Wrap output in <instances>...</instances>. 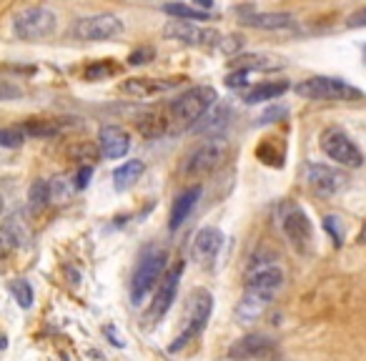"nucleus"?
<instances>
[{
    "label": "nucleus",
    "mask_w": 366,
    "mask_h": 361,
    "mask_svg": "<svg viewBox=\"0 0 366 361\" xmlns=\"http://www.w3.org/2000/svg\"><path fill=\"white\" fill-rule=\"evenodd\" d=\"M286 274L279 264L266 261V264H251L249 274H246V286L244 296L239 301V321L241 324H251L259 316L266 314L274 299L279 296V291L284 289Z\"/></svg>",
    "instance_id": "obj_1"
},
{
    "label": "nucleus",
    "mask_w": 366,
    "mask_h": 361,
    "mask_svg": "<svg viewBox=\"0 0 366 361\" xmlns=\"http://www.w3.org/2000/svg\"><path fill=\"white\" fill-rule=\"evenodd\" d=\"M126 33V26L118 16L113 13H98V16H86L78 18L71 26L68 36L73 41H83V43H106V41H116Z\"/></svg>",
    "instance_id": "obj_2"
},
{
    "label": "nucleus",
    "mask_w": 366,
    "mask_h": 361,
    "mask_svg": "<svg viewBox=\"0 0 366 361\" xmlns=\"http://www.w3.org/2000/svg\"><path fill=\"white\" fill-rule=\"evenodd\" d=\"M219 103V93L211 86H194L183 91L176 101L171 103V116L178 123H196Z\"/></svg>",
    "instance_id": "obj_3"
},
{
    "label": "nucleus",
    "mask_w": 366,
    "mask_h": 361,
    "mask_svg": "<svg viewBox=\"0 0 366 361\" xmlns=\"http://www.w3.org/2000/svg\"><path fill=\"white\" fill-rule=\"evenodd\" d=\"M296 93L309 101H361L364 93L351 83L331 76H314L306 78L296 86Z\"/></svg>",
    "instance_id": "obj_4"
},
{
    "label": "nucleus",
    "mask_w": 366,
    "mask_h": 361,
    "mask_svg": "<svg viewBox=\"0 0 366 361\" xmlns=\"http://www.w3.org/2000/svg\"><path fill=\"white\" fill-rule=\"evenodd\" d=\"M226 156H229V141L224 136H214L189 153V158L183 161V173L191 178L209 176L226 161Z\"/></svg>",
    "instance_id": "obj_5"
},
{
    "label": "nucleus",
    "mask_w": 366,
    "mask_h": 361,
    "mask_svg": "<svg viewBox=\"0 0 366 361\" xmlns=\"http://www.w3.org/2000/svg\"><path fill=\"white\" fill-rule=\"evenodd\" d=\"M279 229L286 236L291 246H294L299 254H306L311 249V241H314V226L311 219L299 204H291L286 201L279 211Z\"/></svg>",
    "instance_id": "obj_6"
},
{
    "label": "nucleus",
    "mask_w": 366,
    "mask_h": 361,
    "mask_svg": "<svg viewBox=\"0 0 366 361\" xmlns=\"http://www.w3.org/2000/svg\"><path fill=\"white\" fill-rule=\"evenodd\" d=\"M211 309H214V296H211L206 289L194 291L191 304H189V314H186V324H183L181 334L173 339V344L168 346L171 354H176L178 349H183L191 339H196V336L206 329V324H209V319H211Z\"/></svg>",
    "instance_id": "obj_7"
},
{
    "label": "nucleus",
    "mask_w": 366,
    "mask_h": 361,
    "mask_svg": "<svg viewBox=\"0 0 366 361\" xmlns=\"http://www.w3.org/2000/svg\"><path fill=\"white\" fill-rule=\"evenodd\" d=\"M58 28V16L51 11V8H26L21 11L16 18H13V33H16L21 41H43V38L53 36Z\"/></svg>",
    "instance_id": "obj_8"
},
{
    "label": "nucleus",
    "mask_w": 366,
    "mask_h": 361,
    "mask_svg": "<svg viewBox=\"0 0 366 361\" xmlns=\"http://www.w3.org/2000/svg\"><path fill=\"white\" fill-rule=\"evenodd\" d=\"M166 264H168V254L166 251H151L141 259L138 264L136 274H133V281H131V301L133 304H143L146 296L151 294L153 289L158 286V281L163 279L166 274Z\"/></svg>",
    "instance_id": "obj_9"
},
{
    "label": "nucleus",
    "mask_w": 366,
    "mask_h": 361,
    "mask_svg": "<svg viewBox=\"0 0 366 361\" xmlns=\"http://www.w3.org/2000/svg\"><path fill=\"white\" fill-rule=\"evenodd\" d=\"M319 146L331 161H336L339 166H346V168H361L364 166V153L361 148L354 143V138L339 126H331L321 133L319 138Z\"/></svg>",
    "instance_id": "obj_10"
},
{
    "label": "nucleus",
    "mask_w": 366,
    "mask_h": 361,
    "mask_svg": "<svg viewBox=\"0 0 366 361\" xmlns=\"http://www.w3.org/2000/svg\"><path fill=\"white\" fill-rule=\"evenodd\" d=\"M163 36L168 41H178L183 46H201V48H211L224 43V36H221L216 28H206V26H194L189 21H168L163 26Z\"/></svg>",
    "instance_id": "obj_11"
},
{
    "label": "nucleus",
    "mask_w": 366,
    "mask_h": 361,
    "mask_svg": "<svg viewBox=\"0 0 366 361\" xmlns=\"http://www.w3.org/2000/svg\"><path fill=\"white\" fill-rule=\"evenodd\" d=\"M306 184H309V189L316 196L331 199V196L341 194L349 186V176L344 171H339V168L324 166V163H309V168H306Z\"/></svg>",
    "instance_id": "obj_12"
},
{
    "label": "nucleus",
    "mask_w": 366,
    "mask_h": 361,
    "mask_svg": "<svg viewBox=\"0 0 366 361\" xmlns=\"http://www.w3.org/2000/svg\"><path fill=\"white\" fill-rule=\"evenodd\" d=\"M281 351L276 346L274 339L264 334H246L239 341L231 344V349L226 351L229 359H239V361H264V359H276Z\"/></svg>",
    "instance_id": "obj_13"
},
{
    "label": "nucleus",
    "mask_w": 366,
    "mask_h": 361,
    "mask_svg": "<svg viewBox=\"0 0 366 361\" xmlns=\"http://www.w3.org/2000/svg\"><path fill=\"white\" fill-rule=\"evenodd\" d=\"M181 276H183V264L178 261V264L173 266V269H168L166 274H163V279L158 281L156 296H153L151 311H148V316H151L153 321L163 319V316L168 314V309L173 306L176 294H178V284H181Z\"/></svg>",
    "instance_id": "obj_14"
},
{
    "label": "nucleus",
    "mask_w": 366,
    "mask_h": 361,
    "mask_svg": "<svg viewBox=\"0 0 366 361\" xmlns=\"http://www.w3.org/2000/svg\"><path fill=\"white\" fill-rule=\"evenodd\" d=\"M221 246H224V234L219 229H214V226H206V229H201L196 234L194 244H191V256L199 264L211 266L216 261V256H219Z\"/></svg>",
    "instance_id": "obj_15"
},
{
    "label": "nucleus",
    "mask_w": 366,
    "mask_h": 361,
    "mask_svg": "<svg viewBox=\"0 0 366 361\" xmlns=\"http://www.w3.org/2000/svg\"><path fill=\"white\" fill-rule=\"evenodd\" d=\"M98 146L106 158H123L131 151V136L121 126H103L98 136Z\"/></svg>",
    "instance_id": "obj_16"
},
{
    "label": "nucleus",
    "mask_w": 366,
    "mask_h": 361,
    "mask_svg": "<svg viewBox=\"0 0 366 361\" xmlns=\"http://www.w3.org/2000/svg\"><path fill=\"white\" fill-rule=\"evenodd\" d=\"M199 199H201V186H189V189L183 191V194L176 199V204H173V209H171L168 229H171V231H178V229H181V226L186 224V219L191 216V211L196 209Z\"/></svg>",
    "instance_id": "obj_17"
},
{
    "label": "nucleus",
    "mask_w": 366,
    "mask_h": 361,
    "mask_svg": "<svg viewBox=\"0 0 366 361\" xmlns=\"http://www.w3.org/2000/svg\"><path fill=\"white\" fill-rule=\"evenodd\" d=\"M244 26L256 31H291L296 28V21L291 13H254L244 18Z\"/></svg>",
    "instance_id": "obj_18"
},
{
    "label": "nucleus",
    "mask_w": 366,
    "mask_h": 361,
    "mask_svg": "<svg viewBox=\"0 0 366 361\" xmlns=\"http://www.w3.org/2000/svg\"><path fill=\"white\" fill-rule=\"evenodd\" d=\"M289 91V83L286 81H274V83H261V86L251 88L249 93L244 96V103L249 106H259V103H266V101H276L279 96Z\"/></svg>",
    "instance_id": "obj_19"
},
{
    "label": "nucleus",
    "mask_w": 366,
    "mask_h": 361,
    "mask_svg": "<svg viewBox=\"0 0 366 361\" xmlns=\"http://www.w3.org/2000/svg\"><path fill=\"white\" fill-rule=\"evenodd\" d=\"M178 81H153V78H131L128 83H123V91L133 93V96H153V93L171 91L176 88Z\"/></svg>",
    "instance_id": "obj_20"
},
{
    "label": "nucleus",
    "mask_w": 366,
    "mask_h": 361,
    "mask_svg": "<svg viewBox=\"0 0 366 361\" xmlns=\"http://www.w3.org/2000/svg\"><path fill=\"white\" fill-rule=\"evenodd\" d=\"M143 171H146V163L143 161H126L121 163V166L113 171V186H116V191H126L128 186H133L138 181V178L143 176Z\"/></svg>",
    "instance_id": "obj_21"
},
{
    "label": "nucleus",
    "mask_w": 366,
    "mask_h": 361,
    "mask_svg": "<svg viewBox=\"0 0 366 361\" xmlns=\"http://www.w3.org/2000/svg\"><path fill=\"white\" fill-rule=\"evenodd\" d=\"M23 239H26V234L21 229H16V216L8 219L6 224L0 226V259H6L16 249H21Z\"/></svg>",
    "instance_id": "obj_22"
},
{
    "label": "nucleus",
    "mask_w": 366,
    "mask_h": 361,
    "mask_svg": "<svg viewBox=\"0 0 366 361\" xmlns=\"http://www.w3.org/2000/svg\"><path fill=\"white\" fill-rule=\"evenodd\" d=\"M234 66L244 68V71H279L284 63L276 61V58H269V56H254V53H246V56H236Z\"/></svg>",
    "instance_id": "obj_23"
},
{
    "label": "nucleus",
    "mask_w": 366,
    "mask_h": 361,
    "mask_svg": "<svg viewBox=\"0 0 366 361\" xmlns=\"http://www.w3.org/2000/svg\"><path fill=\"white\" fill-rule=\"evenodd\" d=\"M226 118H229V108L226 106H219L214 111L211 108L209 113H206L201 121H196V126H194V131L196 133H209V131H221V128L226 126Z\"/></svg>",
    "instance_id": "obj_24"
},
{
    "label": "nucleus",
    "mask_w": 366,
    "mask_h": 361,
    "mask_svg": "<svg viewBox=\"0 0 366 361\" xmlns=\"http://www.w3.org/2000/svg\"><path fill=\"white\" fill-rule=\"evenodd\" d=\"M28 204H31L33 214H41L51 204V181H41L38 178L36 184L31 186V191H28Z\"/></svg>",
    "instance_id": "obj_25"
},
{
    "label": "nucleus",
    "mask_w": 366,
    "mask_h": 361,
    "mask_svg": "<svg viewBox=\"0 0 366 361\" xmlns=\"http://www.w3.org/2000/svg\"><path fill=\"white\" fill-rule=\"evenodd\" d=\"M163 13L178 18V21H209V18H211V11H201V8L183 6V3H166V6H163Z\"/></svg>",
    "instance_id": "obj_26"
},
{
    "label": "nucleus",
    "mask_w": 366,
    "mask_h": 361,
    "mask_svg": "<svg viewBox=\"0 0 366 361\" xmlns=\"http://www.w3.org/2000/svg\"><path fill=\"white\" fill-rule=\"evenodd\" d=\"M26 141V128H0V148H18Z\"/></svg>",
    "instance_id": "obj_27"
},
{
    "label": "nucleus",
    "mask_w": 366,
    "mask_h": 361,
    "mask_svg": "<svg viewBox=\"0 0 366 361\" xmlns=\"http://www.w3.org/2000/svg\"><path fill=\"white\" fill-rule=\"evenodd\" d=\"M73 184L68 186L66 178H53L51 181V204H66L68 199H71L73 194Z\"/></svg>",
    "instance_id": "obj_28"
},
{
    "label": "nucleus",
    "mask_w": 366,
    "mask_h": 361,
    "mask_svg": "<svg viewBox=\"0 0 366 361\" xmlns=\"http://www.w3.org/2000/svg\"><path fill=\"white\" fill-rule=\"evenodd\" d=\"M13 296H16V301L23 306V309H31L33 304V289L28 281H16L13 284Z\"/></svg>",
    "instance_id": "obj_29"
},
{
    "label": "nucleus",
    "mask_w": 366,
    "mask_h": 361,
    "mask_svg": "<svg viewBox=\"0 0 366 361\" xmlns=\"http://www.w3.org/2000/svg\"><path fill=\"white\" fill-rule=\"evenodd\" d=\"M324 229L331 234V239H334L336 246L344 244V224H341L339 216H326V219H324Z\"/></svg>",
    "instance_id": "obj_30"
},
{
    "label": "nucleus",
    "mask_w": 366,
    "mask_h": 361,
    "mask_svg": "<svg viewBox=\"0 0 366 361\" xmlns=\"http://www.w3.org/2000/svg\"><path fill=\"white\" fill-rule=\"evenodd\" d=\"M153 48H138V51H133L131 56H128V63L131 66H143V63H148V61H153Z\"/></svg>",
    "instance_id": "obj_31"
},
{
    "label": "nucleus",
    "mask_w": 366,
    "mask_h": 361,
    "mask_svg": "<svg viewBox=\"0 0 366 361\" xmlns=\"http://www.w3.org/2000/svg\"><path fill=\"white\" fill-rule=\"evenodd\" d=\"M91 176H93V168L91 166H83L81 171L76 173V181H73V189L76 191H83L88 186V181H91Z\"/></svg>",
    "instance_id": "obj_32"
},
{
    "label": "nucleus",
    "mask_w": 366,
    "mask_h": 361,
    "mask_svg": "<svg viewBox=\"0 0 366 361\" xmlns=\"http://www.w3.org/2000/svg\"><path fill=\"white\" fill-rule=\"evenodd\" d=\"M246 78H249V71L239 68V71L231 73V76L226 78V83H229V88H244L246 86Z\"/></svg>",
    "instance_id": "obj_33"
},
{
    "label": "nucleus",
    "mask_w": 366,
    "mask_h": 361,
    "mask_svg": "<svg viewBox=\"0 0 366 361\" xmlns=\"http://www.w3.org/2000/svg\"><path fill=\"white\" fill-rule=\"evenodd\" d=\"M346 26L349 28H366V8L351 13V16L346 18Z\"/></svg>",
    "instance_id": "obj_34"
},
{
    "label": "nucleus",
    "mask_w": 366,
    "mask_h": 361,
    "mask_svg": "<svg viewBox=\"0 0 366 361\" xmlns=\"http://www.w3.org/2000/svg\"><path fill=\"white\" fill-rule=\"evenodd\" d=\"M286 108H281V106H274V108H269V111L261 116V121L259 123H274V118H284L286 116Z\"/></svg>",
    "instance_id": "obj_35"
},
{
    "label": "nucleus",
    "mask_w": 366,
    "mask_h": 361,
    "mask_svg": "<svg viewBox=\"0 0 366 361\" xmlns=\"http://www.w3.org/2000/svg\"><path fill=\"white\" fill-rule=\"evenodd\" d=\"M201 6V11H211V6H214V0H196V8Z\"/></svg>",
    "instance_id": "obj_36"
},
{
    "label": "nucleus",
    "mask_w": 366,
    "mask_h": 361,
    "mask_svg": "<svg viewBox=\"0 0 366 361\" xmlns=\"http://www.w3.org/2000/svg\"><path fill=\"white\" fill-rule=\"evenodd\" d=\"M359 244H364V246H366V224L361 226V231H359Z\"/></svg>",
    "instance_id": "obj_37"
},
{
    "label": "nucleus",
    "mask_w": 366,
    "mask_h": 361,
    "mask_svg": "<svg viewBox=\"0 0 366 361\" xmlns=\"http://www.w3.org/2000/svg\"><path fill=\"white\" fill-rule=\"evenodd\" d=\"M3 209H6V201H3V196H0V214H3Z\"/></svg>",
    "instance_id": "obj_38"
}]
</instances>
